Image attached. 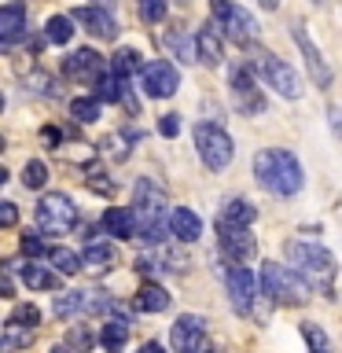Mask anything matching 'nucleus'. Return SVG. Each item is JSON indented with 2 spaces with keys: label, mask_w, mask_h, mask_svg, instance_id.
<instances>
[{
  "label": "nucleus",
  "mask_w": 342,
  "mask_h": 353,
  "mask_svg": "<svg viewBox=\"0 0 342 353\" xmlns=\"http://www.w3.org/2000/svg\"><path fill=\"white\" fill-rule=\"evenodd\" d=\"M254 176H258L261 188H269V192L280 195V199H291L305 188L302 162H298L287 148H265V151L254 154Z\"/></svg>",
  "instance_id": "1"
},
{
  "label": "nucleus",
  "mask_w": 342,
  "mask_h": 353,
  "mask_svg": "<svg viewBox=\"0 0 342 353\" xmlns=\"http://www.w3.org/2000/svg\"><path fill=\"white\" fill-rule=\"evenodd\" d=\"M283 250H287V261H291V269H298L309 283L316 287V291H324V294L331 298V287H335V272H339L335 254L324 250L320 243H305V239H291Z\"/></svg>",
  "instance_id": "2"
},
{
  "label": "nucleus",
  "mask_w": 342,
  "mask_h": 353,
  "mask_svg": "<svg viewBox=\"0 0 342 353\" xmlns=\"http://www.w3.org/2000/svg\"><path fill=\"white\" fill-rule=\"evenodd\" d=\"M261 294L272 298L276 305H302L313 294V283L305 280L298 269L280 261H265L261 265Z\"/></svg>",
  "instance_id": "3"
},
{
  "label": "nucleus",
  "mask_w": 342,
  "mask_h": 353,
  "mask_svg": "<svg viewBox=\"0 0 342 353\" xmlns=\"http://www.w3.org/2000/svg\"><path fill=\"white\" fill-rule=\"evenodd\" d=\"M195 151L199 159H203L206 170H228L232 159H236V143H232V137L221 125H214V121H199L195 125Z\"/></svg>",
  "instance_id": "4"
},
{
  "label": "nucleus",
  "mask_w": 342,
  "mask_h": 353,
  "mask_svg": "<svg viewBox=\"0 0 342 353\" xmlns=\"http://www.w3.org/2000/svg\"><path fill=\"white\" fill-rule=\"evenodd\" d=\"M214 26L236 44L258 41V19L236 0H214Z\"/></svg>",
  "instance_id": "5"
},
{
  "label": "nucleus",
  "mask_w": 342,
  "mask_h": 353,
  "mask_svg": "<svg viewBox=\"0 0 342 353\" xmlns=\"http://www.w3.org/2000/svg\"><path fill=\"white\" fill-rule=\"evenodd\" d=\"M254 70H258V77L265 85L272 88V92H280L283 99H298L305 92L302 88V77H298V70L291 63H283L280 55H272V52H261L258 59H254Z\"/></svg>",
  "instance_id": "6"
},
{
  "label": "nucleus",
  "mask_w": 342,
  "mask_h": 353,
  "mask_svg": "<svg viewBox=\"0 0 342 353\" xmlns=\"http://www.w3.org/2000/svg\"><path fill=\"white\" fill-rule=\"evenodd\" d=\"M74 225H77V206H74L70 195L48 192L37 203V228L44 236H66Z\"/></svg>",
  "instance_id": "7"
},
{
  "label": "nucleus",
  "mask_w": 342,
  "mask_h": 353,
  "mask_svg": "<svg viewBox=\"0 0 342 353\" xmlns=\"http://www.w3.org/2000/svg\"><path fill=\"white\" fill-rule=\"evenodd\" d=\"M225 287H228L232 309L243 313V316H250L254 313V302H258V294H261V276H254L250 269H243V265H228Z\"/></svg>",
  "instance_id": "8"
},
{
  "label": "nucleus",
  "mask_w": 342,
  "mask_h": 353,
  "mask_svg": "<svg viewBox=\"0 0 342 353\" xmlns=\"http://www.w3.org/2000/svg\"><path fill=\"white\" fill-rule=\"evenodd\" d=\"M291 41L298 44V52H302V59H305V70H309V77L316 81V88H328L331 81H335V70L328 66V59H324V52L316 48V41L309 37V30H305V22H291Z\"/></svg>",
  "instance_id": "9"
},
{
  "label": "nucleus",
  "mask_w": 342,
  "mask_h": 353,
  "mask_svg": "<svg viewBox=\"0 0 342 353\" xmlns=\"http://www.w3.org/2000/svg\"><path fill=\"white\" fill-rule=\"evenodd\" d=\"M228 85H232V99H236V110L239 114H261L265 110V92L258 88V81H254L250 66H232L228 70Z\"/></svg>",
  "instance_id": "10"
},
{
  "label": "nucleus",
  "mask_w": 342,
  "mask_h": 353,
  "mask_svg": "<svg viewBox=\"0 0 342 353\" xmlns=\"http://www.w3.org/2000/svg\"><path fill=\"white\" fill-rule=\"evenodd\" d=\"M140 88H143V96H151V99H170L177 88H181V74H177L173 63L151 59L140 70Z\"/></svg>",
  "instance_id": "11"
},
{
  "label": "nucleus",
  "mask_w": 342,
  "mask_h": 353,
  "mask_svg": "<svg viewBox=\"0 0 342 353\" xmlns=\"http://www.w3.org/2000/svg\"><path fill=\"white\" fill-rule=\"evenodd\" d=\"M170 342H173L177 353H199V350H203V342H206V320L199 313L177 316L173 327H170Z\"/></svg>",
  "instance_id": "12"
},
{
  "label": "nucleus",
  "mask_w": 342,
  "mask_h": 353,
  "mask_svg": "<svg viewBox=\"0 0 342 353\" xmlns=\"http://www.w3.org/2000/svg\"><path fill=\"white\" fill-rule=\"evenodd\" d=\"M217 243H221V254L232 261V265H243L258 254V239L250 236V228H225L217 225Z\"/></svg>",
  "instance_id": "13"
},
{
  "label": "nucleus",
  "mask_w": 342,
  "mask_h": 353,
  "mask_svg": "<svg viewBox=\"0 0 342 353\" xmlns=\"http://www.w3.org/2000/svg\"><path fill=\"white\" fill-rule=\"evenodd\" d=\"M30 19H26V4L22 0H8L4 11H0V44L4 48H15V44L26 37Z\"/></svg>",
  "instance_id": "14"
},
{
  "label": "nucleus",
  "mask_w": 342,
  "mask_h": 353,
  "mask_svg": "<svg viewBox=\"0 0 342 353\" xmlns=\"http://www.w3.org/2000/svg\"><path fill=\"white\" fill-rule=\"evenodd\" d=\"M70 15H74V22H81V26L92 33V37H99V41H110L118 33V22H114V15H110L107 8H74Z\"/></svg>",
  "instance_id": "15"
},
{
  "label": "nucleus",
  "mask_w": 342,
  "mask_h": 353,
  "mask_svg": "<svg viewBox=\"0 0 342 353\" xmlns=\"http://www.w3.org/2000/svg\"><path fill=\"white\" fill-rule=\"evenodd\" d=\"M63 70L70 74V77H77V81H88V77L103 74V55H99L96 48H77V52L66 55Z\"/></svg>",
  "instance_id": "16"
},
{
  "label": "nucleus",
  "mask_w": 342,
  "mask_h": 353,
  "mask_svg": "<svg viewBox=\"0 0 342 353\" xmlns=\"http://www.w3.org/2000/svg\"><path fill=\"white\" fill-rule=\"evenodd\" d=\"M170 232H173L181 243H195L199 236H203V221H199L195 210L173 206V210H170Z\"/></svg>",
  "instance_id": "17"
},
{
  "label": "nucleus",
  "mask_w": 342,
  "mask_h": 353,
  "mask_svg": "<svg viewBox=\"0 0 342 353\" xmlns=\"http://www.w3.org/2000/svg\"><path fill=\"white\" fill-rule=\"evenodd\" d=\"M103 228H107V236H118V239H137V214H132V206H114V210H107L103 214Z\"/></svg>",
  "instance_id": "18"
},
{
  "label": "nucleus",
  "mask_w": 342,
  "mask_h": 353,
  "mask_svg": "<svg viewBox=\"0 0 342 353\" xmlns=\"http://www.w3.org/2000/svg\"><path fill=\"white\" fill-rule=\"evenodd\" d=\"M254 217H258V210H254L247 199H225V206H221V214H217V225H225V228H250Z\"/></svg>",
  "instance_id": "19"
},
{
  "label": "nucleus",
  "mask_w": 342,
  "mask_h": 353,
  "mask_svg": "<svg viewBox=\"0 0 342 353\" xmlns=\"http://www.w3.org/2000/svg\"><path fill=\"white\" fill-rule=\"evenodd\" d=\"M195 48H199V63H206V66H221V63H225V44H221V33H217L214 22L199 30Z\"/></svg>",
  "instance_id": "20"
},
{
  "label": "nucleus",
  "mask_w": 342,
  "mask_h": 353,
  "mask_svg": "<svg viewBox=\"0 0 342 353\" xmlns=\"http://www.w3.org/2000/svg\"><path fill=\"white\" fill-rule=\"evenodd\" d=\"M19 276H22V283H26L30 291H55L63 272H52V269H44V265L30 261V265H19Z\"/></svg>",
  "instance_id": "21"
},
{
  "label": "nucleus",
  "mask_w": 342,
  "mask_h": 353,
  "mask_svg": "<svg viewBox=\"0 0 342 353\" xmlns=\"http://www.w3.org/2000/svg\"><path fill=\"white\" fill-rule=\"evenodd\" d=\"M129 342V320L125 316H110L103 331H99V346H103L107 353H121Z\"/></svg>",
  "instance_id": "22"
},
{
  "label": "nucleus",
  "mask_w": 342,
  "mask_h": 353,
  "mask_svg": "<svg viewBox=\"0 0 342 353\" xmlns=\"http://www.w3.org/2000/svg\"><path fill=\"white\" fill-rule=\"evenodd\" d=\"M137 309L140 313H162V309H170V294H165L162 283H143L137 291Z\"/></svg>",
  "instance_id": "23"
},
{
  "label": "nucleus",
  "mask_w": 342,
  "mask_h": 353,
  "mask_svg": "<svg viewBox=\"0 0 342 353\" xmlns=\"http://www.w3.org/2000/svg\"><path fill=\"white\" fill-rule=\"evenodd\" d=\"M81 258H85V269H92V272H107L110 265H114L118 250H114V243H88Z\"/></svg>",
  "instance_id": "24"
},
{
  "label": "nucleus",
  "mask_w": 342,
  "mask_h": 353,
  "mask_svg": "<svg viewBox=\"0 0 342 353\" xmlns=\"http://www.w3.org/2000/svg\"><path fill=\"white\" fill-rule=\"evenodd\" d=\"M165 48H170L181 63H199V48H195V41L188 37L184 30H170V33H165Z\"/></svg>",
  "instance_id": "25"
},
{
  "label": "nucleus",
  "mask_w": 342,
  "mask_h": 353,
  "mask_svg": "<svg viewBox=\"0 0 342 353\" xmlns=\"http://www.w3.org/2000/svg\"><path fill=\"white\" fill-rule=\"evenodd\" d=\"M48 261L55 265V272H63V276H77L85 269V258H81V254H74L70 247H52Z\"/></svg>",
  "instance_id": "26"
},
{
  "label": "nucleus",
  "mask_w": 342,
  "mask_h": 353,
  "mask_svg": "<svg viewBox=\"0 0 342 353\" xmlns=\"http://www.w3.org/2000/svg\"><path fill=\"white\" fill-rule=\"evenodd\" d=\"M30 339H33V327L8 320V324H4V342H0V350H4V353H19L22 346H30Z\"/></svg>",
  "instance_id": "27"
},
{
  "label": "nucleus",
  "mask_w": 342,
  "mask_h": 353,
  "mask_svg": "<svg viewBox=\"0 0 342 353\" xmlns=\"http://www.w3.org/2000/svg\"><path fill=\"white\" fill-rule=\"evenodd\" d=\"M143 66H148V63L140 59V52H137V48H118V52H114V59H110V70H114L118 77L140 74Z\"/></svg>",
  "instance_id": "28"
},
{
  "label": "nucleus",
  "mask_w": 342,
  "mask_h": 353,
  "mask_svg": "<svg viewBox=\"0 0 342 353\" xmlns=\"http://www.w3.org/2000/svg\"><path fill=\"white\" fill-rule=\"evenodd\" d=\"M44 37H48L52 44H70V37H74V15H52L48 22H44Z\"/></svg>",
  "instance_id": "29"
},
{
  "label": "nucleus",
  "mask_w": 342,
  "mask_h": 353,
  "mask_svg": "<svg viewBox=\"0 0 342 353\" xmlns=\"http://www.w3.org/2000/svg\"><path fill=\"white\" fill-rule=\"evenodd\" d=\"M99 96H77L70 99V114L74 121H81V125H92V121H99Z\"/></svg>",
  "instance_id": "30"
},
{
  "label": "nucleus",
  "mask_w": 342,
  "mask_h": 353,
  "mask_svg": "<svg viewBox=\"0 0 342 353\" xmlns=\"http://www.w3.org/2000/svg\"><path fill=\"white\" fill-rule=\"evenodd\" d=\"M114 309V294L107 291H81V316L88 313H110Z\"/></svg>",
  "instance_id": "31"
},
{
  "label": "nucleus",
  "mask_w": 342,
  "mask_h": 353,
  "mask_svg": "<svg viewBox=\"0 0 342 353\" xmlns=\"http://www.w3.org/2000/svg\"><path fill=\"white\" fill-rule=\"evenodd\" d=\"M52 313H55V316H63V320L81 316V291H63V294H55Z\"/></svg>",
  "instance_id": "32"
},
{
  "label": "nucleus",
  "mask_w": 342,
  "mask_h": 353,
  "mask_svg": "<svg viewBox=\"0 0 342 353\" xmlns=\"http://www.w3.org/2000/svg\"><path fill=\"white\" fill-rule=\"evenodd\" d=\"M22 184H26L30 192H41V188L48 184V165H44L41 159H30L26 165H22Z\"/></svg>",
  "instance_id": "33"
},
{
  "label": "nucleus",
  "mask_w": 342,
  "mask_h": 353,
  "mask_svg": "<svg viewBox=\"0 0 342 353\" xmlns=\"http://www.w3.org/2000/svg\"><path fill=\"white\" fill-rule=\"evenodd\" d=\"M302 339H305L309 353H331V342L324 335V327L313 324V320H305V324H302Z\"/></svg>",
  "instance_id": "34"
},
{
  "label": "nucleus",
  "mask_w": 342,
  "mask_h": 353,
  "mask_svg": "<svg viewBox=\"0 0 342 353\" xmlns=\"http://www.w3.org/2000/svg\"><path fill=\"white\" fill-rule=\"evenodd\" d=\"M170 11V0H140V19L143 22H162Z\"/></svg>",
  "instance_id": "35"
},
{
  "label": "nucleus",
  "mask_w": 342,
  "mask_h": 353,
  "mask_svg": "<svg viewBox=\"0 0 342 353\" xmlns=\"http://www.w3.org/2000/svg\"><path fill=\"white\" fill-rule=\"evenodd\" d=\"M8 320H15V324L33 327V324H41V309H37V305H30V302H19V305H15V313H11Z\"/></svg>",
  "instance_id": "36"
},
{
  "label": "nucleus",
  "mask_w": 342,
  "mask_h": 353,
  "mask_svg": "<svg viewBox=\"0 0 342 353\" xmlns=\"http://www.w3.org/2000/svg\"><path fill=\"white\" fill-rule=\"evenodd\" d=\"M19 247H22V254H26V258H37V254H44V243H41L37 232H26V236L19 239Z\"/></svg>",
  "instance_id": "37"
},
{
  "label": "nucleus",
  "mask_w": 342,
  "mask_h": 353,
  "mask_svg": "<svg viewBox=\"0 0 342 353\" xmlns=\"http://www.w3.org/2000/svg\"><path fill=\"white\" fill-rule=\"evenodd\" d=\"M177 132H181V114H162V118H159V137L173 140Z\"/></svg>",
  "instance_id": "38"
},
{
  "label": "nucleus",
  "mask_w": 342,
  "mask_h": 353,
  "mask_svg": "<svg viewBox=\"0 0 342 353\" xmlns=\"http://www.w3.org/2000/svg\"><path fill=\"white\" fill-rule=\"evenodd\" d=\"M15 221H19V210H15V203H0V225L11 228Z\"/></svg>",
  "instance_id": "39"
},
{
  "label": "nucleus",
  "mask_w": 342,
  "mask_h": 353,
  "mask_svg": "<svg viewBox=\"0 0 342 353\" xmlns=\"http://www.w3.org/2000/svg\"><path fill=\"white\" fill-rule=\"evenodd\" d=\"M70 342H77V346H92V335H88V331H81V327H74V331H70Z\"/></svg>",
  "instance_id": "40"
},
{
  "label": "nucleus",
  "mask_w": 342,
  "mask_h": 353,
  "mask_svg": "<svg viewBox=\"0 0 342 353\" xmlns=\"http://www.w3.org/2000/svg\"><path fill=\"white\" fill-rule=\"evenodd\" d=\"M137 353H165V350L159 346V342H143V346H140Z\"/></svg>",
  "instance_id": "41"
},
{
  "label": "nucleus",
  "mask_w": 342,
  "mask_h": 353,
  "mask_svg": "<svg viewBox=\"0 0 342 353\" xmlns=\"http://www.w3.org/2000/svg\"><path fill=\"white\" fill-rule=\"evenodd\" d=\"M258 4H261L265 11H276V8H280V0H258Z\"/></svg>",
  "instance_id": "42"
},
{
  "label": "nucleus",
  "mask_w": 342,
  "mask_h": 353,
  "mask_svg": "<svg viewBox=\"0 0 342 353\" xmlns=\"http://www.w3.org/2000/svg\"><path fill=\"white\" fill-rule=\"evenodd\" d=\"M48 353H74V350H70V346H52Z\"/></svg>",
  "instance_id": "43"
},
{
  "label": "nucleus",
  "mask_w": 342,
  "mask_h": 353,
  "mask_svg": "<svg viewBox=\"0 0 342 353\" xmlns=\"http://www.w3.org/2000/svg\"><path fill=\"white\" fill-rule=\"evenodd\" d=\"M103 4H107V0H103Z\"/></svg>",
  "instance_id": "44"
}]
</instances>
